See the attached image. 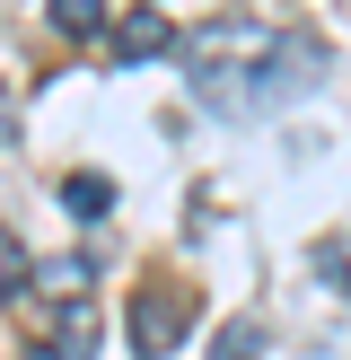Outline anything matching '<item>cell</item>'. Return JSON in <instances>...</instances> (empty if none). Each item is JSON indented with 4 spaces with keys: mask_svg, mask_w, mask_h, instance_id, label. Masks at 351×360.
Listing matches in <instances>:
<instances>
[{
    "mask_svg": "<svg viewBox=\"0 0 351 360\" xmlns=\"http://www.w3.org/2000/svg\"><path fill=\"white\" fill-rule=\"evenodd\" d=\"M185 79H193V97H202L211 115L255 123V115H272V105L307 97V88L325 79V53H316L307 35H281V27H263V18L228 9V18H211V27L185 35Z\"/></svg>",
    "mask_w": 351,
    "mask_h": 360,
    "instance_id": "obj_1",
    "label": "cell"
},
{
    "mask_svg": "<svg viewBox=\"0 0 351 360\" xmlns=\"http://www.w3.org/2000/svg\"><path fill=\"white\" fill-rule=\"evenodd\" d=\"M185 316H193V299L176 290V281H150V290L132 299V352L140 360H167V343L185 334Z\"/></svg>",
    "mask_w": 351,
    "mask_h": 360,
    "instance_id": "obj_2",
    "label": "cell"
},
{
    "mask_svg": "<svg viewBox=\"0 0 351 360\" xmlns=\"http://www.w3.org/2000/svg\"><path fill=\"white\" fill-rule=\"evenodd\" d=\"M158 53H185V44H176V27H167L158 9H132V18L114 27V62H158Z\"/></svg>",
    "mask_w": 351,
    "mask_h": 360,
    "instance_id": "obj_3",
    "label": "cell"
},
{
    "mask_svg": "<svg viewBox=\"0 0 351 360\" xmlns=\"http://www.w3.org/2000/svg\"><path fill=\"white\" fill-rule=\"evenodd\" d=\"M35 290L44 299H88V255H53L44 273H35Z\"/></svg>",
    "mask_w": 351,
    "mask_h": 360,
    "instance_id": "obj_4",
    "label": "cell"
},
{
    "mask_svg": "<svg viewBox=\"0 0 351 360\" xmlns=\"http://www.w3.org/2000/svg\"><path fill=\"white\" fill-rule=\"evenodd\" d=\"M62 202L79 211V220H105V211H114V185H105V176H70V185H62Z\"/></svg>",
    "mask_w": 351,
    "mask_h": 360,
    "instance_id": "obj_5",
    "label": "cell"
},
{
    "mask_svg": "<svg viewBox=\"0 0 351 360\" xmlns=\"http://www.w3.org/2000/svg\"><path fill=\"white\" fill-rule=\"evenodd\" d=\"M44 9H53L62 35H97V27H105V0H44Z\"/></svg>",
    "mask_w": 351,
    "mask_h": 360,
    "instance_id": "obj_6",
    "label": "cell"
},
{
    "mask_svg": "<svg viewBox=\"0 0 351 360\" xmlns=\"http://www.w3.org/2000/svg\"><path fill=\"white\" fill-rule=\"evenodd\" d=\"M316 273H325L333 290H351V229H343V238H325V246H316Z\"/></svg>",
    "mask_w": 351,
    "mask_h": 360,
    "instance_id": "obj_7",
    "label": "cell"
},
{
    "mask_svg": "<svg viewBox=\"0 0 351 360\" xmlns=\"http://www.w3.org/2000/svg\"><path fill=\"white\" fill-rule=\"evenodd\" d=\"M211 360H263V334H255V326H220Z\"/></svg>",
    "mask_w": 351,
    "mask_h": 360,
    "instance_id": "obj_8",
    "label": "cell"
},
{
    "mask_svg": "<svg viewBox=\"0 0 351 360\" xmlns=\"http://www.w3.org/2000/svg\"><path fill=\"white\" fill-rule=\"evenodd\" d=\"M18 281H27V246L0 229V290H18Z\"/></svg>",
    "mask_w": 351,
    "mask_h": 360,
    "instance_id": "obj_9",
    "label": "cell"
}]
</instances>
